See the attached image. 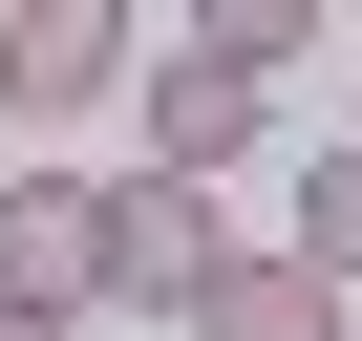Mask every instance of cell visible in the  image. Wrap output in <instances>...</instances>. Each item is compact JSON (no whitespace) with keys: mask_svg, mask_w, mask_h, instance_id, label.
<instances>
[{"mask_svg":"<svg viewBox=\"0 0 362 341\" xmlns=\"http://www.w3.org/2000/svg\"><path fill=\"white\" fill-rule=\"evenodd\" d=\"M214 256H235V214L192 192V170H128V192H107V320H192Z\"/></svg>","mask_w":362,"mask_h":341,"instance_id":"6da1fadb","label":"cell"},{"mask_svg":"<svg viewBox=\"0 0 362 341\" xmlns=\"http://www.w3.org/2000/svg\"><path fill=\"white\" fill-rule=\"evenodd\" d=\"M0 299L22 320H107V192L86 170H0Z\"/></svg>","mask_w":362,"mask_h":341,"instance_id":"7a4b0ae2","label":"cell"},{"mask_svg":"<svg viewBox=\"0 0 362 341\" xmlns=\"http://www.w3.org/2000/svg\"><path fill=\"white\" fill-rule=\"evenodd\" d=\"M128 86H149V170H192V192H214V170L256 149V107H277V86H256V64H214L192 22H170V43L128 64Z\"/></svg>","mask_w":362,"mask_h":341,"instance_id":"3957f363","label":"cell"},{"mask_svg":"<svg viewBox=\"0 0 362 341\" xmlns=\"http://www.w3.org/2000/svg\"><path fill=\"white\" fill-rule=\"evenodd\" d=\"M107 86H128V0H22V22H0V107L22 128H64Z\"/></svg>","mask_w":362,"mask_h":341,"instance_id":"277c9868","label":"cell"},{"mask_svg":"<svg viewBox=\"0 0 362 341\" xmlns=\"http://www.w3.org/2000/svg\"><path fill=\"white\" fill-rule=\"evenodd\" d=\"M192 341H341V277L235 235V256H214V299H192Z\"/></svg>","mask_w":362,"mask_h":341,"instance_id":"5b68a950","label":"cell"},{"mask_svg":"<svg viewBox=\"0 0 362 341\" xmlns=\"http://www.w3.org/2000/svg\"><path fill=\"white\" fill-rule=\"evenodd\" d=\"M277 256H320V277H362V149H320V170H298V235H277Z\"/></svg>","mask_w":362,"mask_h":341,"instance_id":"8992f818","label":"cell"},{"mask_svg":"<svg viewBox=\"0 0 362 341\" xmlns=\"http://www.w3.org/2000/svg\"><path fill=\"white\" fill-rule=\"evenodd\" d=\"M0 341H86V320H22V299H0Z\"/></svg>","mask_w":362,"mask_h":341,"instance_id":"52a82bcc","label":"cell"}]
</instances>
